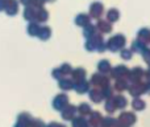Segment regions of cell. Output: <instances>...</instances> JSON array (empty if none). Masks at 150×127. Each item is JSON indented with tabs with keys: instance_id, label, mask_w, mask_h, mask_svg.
<instances>
[{
	"instance_id": "cell-8",
	"label": "cell",
	"mask_w": 150,
	"mask_h": 127,
	"mask_svg": "<svg viewBox=\"0 0 150 127\" xmlns=\"http://www.w3.org/2000/svg\"><path fill=\"white\" fill-rule=\"evenodd\" d=\"M137 36H138L137 40H140L141 42H144L145 45H148L150 42V29H148V28L140 29L138 33H137Z\"/></svg>"
},
{
	"instance_id": "cell-12",
	"label": "cell",
	"mask_w": 150,
	"mask_h": 127,
	"mask_svg": "<svg viewBox=\"0 0 150 127\" xmlns=\"http://www.w3.org/2000/svg\"><path fill=\"white\" fill-rule=\"evenodd\" d=\"M120 17V12L116 9V8H111V9L107 12V19H108L109 23H115L117 21Z\"/></svg>"
},
{
	"instance_id": "cell-28",
	"label": "cell",
	"mask_w": 150,
	"mask_h": 127,
	"mask_svg": "<svg viewBox=\"0 0 150 127\" xmlns=\"http://www.w3.org/2000/svg\"><path fill=\"white\" fill-rule=\"evenodd\" d=\"M142 56H144V58H145V61L150 65V49H146L145 52L142 53Z\"/></svg>"
},
{
	"instance_id": "cell-18",
	"label": "cell",
	"mask_w": 150,
	"mask_h": 127,
	"mask_svg": "<svg viewBox=\"0 0 150 127\" xmlns=\"http://www.w3.org/2000/svg\"><path fill=\"white\" fill-rule=\"evenodd\" d=\"M96 33H98V32H96V27L91 25V24H88V25L84 27V36L87 37V39H90V37H93Z\"/></svg>"
},
{
	"instance_id": "cell-21",
	"label": "cell",
	"mask_w": 150,
	"mask_h": 127,
	"mask_svg": "<svg viewBox=\"0 0 150 127\" xmlns=\"http://www.w3.org/2000/svg\"><path fill=\"white\" fill-rule=\"evenodd\" d=\"M88 88H90V83L86 82V81H82V82H79L76 85V91H79V93H84V91H88Z\"/></svg>"
},
{
	"instance_id": "cell-29",
	"label": "cell",
	"mask_w": 150,
	"mask_h": 127,
	"mask_svg": "<svg viewBox=\"0 0 150 127\" xmlns=\"http://www.w3.org/2000/svg\"><path fill=\"white\" fill-rule=\"evenodd\" d=\"M62 88H67V89H71L73 88V85H71V82H69V81H65V82L62 83Z\"/></svg>"
},
{
	"instance_id": "cell-4",
	"label": "cell",
	"mask_w": 150,
	"mask_h": 127,
	"mask_svg": "<svg viewBox=\"0 0 150 127\" xmlns=\"http://www.w3.org/2000/svg\"><path fill=\"white\" fill-rule=\"evenodd\" d=\"M104 12V5L99 1H93L90 5V16L93 19H99Z\"/></svg>"
},
{
	"instance_id": "cell-31",
	"label": "cell",
	"mask_w": 150,
	"mask_h": 127,
	"mask_svg": "<svg viewBox=\"0 0 150 127\" xmlns=\"http://www.w3.org/2000/svg\"><path fill=\"white\" fill-rule=\"evenodd\" d=\"M146 93H150V82L146 83Z\"/></svg>"
},
{
	"instance_id": "cell-25",
	"label": "cell",
	"mask_w": 150,
	"mask_h": 127,
	"mask_svg": "<svg viewBox=\"0 0 150 127\" xmlns=\"http://www.w3.org/2000/svg\"><path fill=\"white\" fill-rule=\"evenodd\" d=\"M74 127H88V123L83 118H79V119L74 121Z\"/></svg>"
},
{
	"instance_id": "cell-14",
	"label": "cell",
	"mask_w": 150,
	"mask_h": 127,
	"mask_svg": "<svg viewBox=\"0 0 150 127\" xmlns=\"http://www.w3.org/2000/svg\"><path fill=\"white\" fill-rule=\"evenodd\" d=\"M98 69L101 74L109 73V70H111V64H109V61H107V60H101L100 62L98 64Z\"/></svg>"
},
{
	"instance_id": "cell-27",
	"label": "cell",
	"mask_w": 150,
	"mask_h": 127,
	"mask_svg": "<svg viewBox=\"0 0 150 127\" xmlns=\"http://www.w3.org/2000/svg\"><path fill=\"white\" fill-rule=\"evenodd\" d=\"M90 111H91V109H90V106H88L87 103L80 105V113H82V114H88Z\"/></svg>"
},
{
	"instance_id": "cell-10",
	"label": "cell",
	"mask_w": 150,
	"mask_h": 127,
	"mask_svg": "<svg viewBox=\"0 0 150 127\" xmlns=\"http://www.w3.org/2000/svg\"><path fill=\"white\" fill-rule=\"evenodd\" d=\"M90 20H91V16H88L87 13H80V15L76 16L75 23H76L78 25L86 27V25H88V24H90Z\"/></svg>"
},
{
	"instance_id": "cell-1",
	"label": "cell",
	"mask_w": 150,
	"mask_h": 127,
	"mask_svg": "<svg viewBox=\"0 0 150 127\" xmlns=\"http://www.w3.org/2000/svg\"><path fill=\"white\" fill-rule=\"evenodd\" d=\"M125 44H127V39H125L124 34H115V36H112L111 39L107 41V49L112 50V52H117V50L122 49V48L125 47Z\"/></svg>"
},
{
	"instance_id": "cell-6",
	"label": "cell",
	"mask_w": 150,
	"mask_h": 127,
	"mask_svg": "<svg viewBox=\"0 0 150 127\" xmlns=\"http://www.w3.org/2000/svg\"><path fill=\"white\" fill-rule=\"evenodd\" d=\"M127 74H129V70H128V67L125 66V65H119V66H115L113 69H112V73L111 75L113 78H116V80H121V78H124Z\"/></svg>"
},
{
	"instance_id": "cell-17",
	"label": "cell",
	"mask_w": 150,
	"mask_h": 127,
	"mask_svg": "<svg viewBox=\"0 0 150 127\" xmlns=\"http://www.w3.org/2000/svg\"><path fill=\"white\" fill-rule=\"evenodd\" d=\"M101 127H117V121L112 117H108V118H103L101 121Z\"/></svg>"
},
{
	"instance_id": "cell-23",
	"label": "cell",
	"mask_w": 150,
	"mask_h": 127,
	"mask_svg": "<svg viewBox=\"0 0 150 127\" xmlns=\"http://www.w3.org/2000/svg\"><path fill=\"white\" fill-rule=\"evenodd\" d=\"M120 56H121V58H124V60H130L133 56V50L132 49H121Z\"/></svg>"
},
{
	"instance_id": "cell-3",
	"label": "cell",
	"mask_w": 150,
	"mask_h": 127,
	"mask_svg": "<svg viewBox=\"0 0 150 127\" xmlns=\"http://www.w3.org/2000/svg\"><path fill=\"white\" fill-rule=\"evenodd\" d=\"M136 122V115L133 113H122L119 118V123L120 126H125V127H130L133 123Z\"/></svg>"
},
{
	"instance_id": "cell-22",
	"label": "cell",
	"mask_w": 150,
	"mask_h": 127,
	"mask_svg": "<svg viewBox=\"0 0 150 127\" xmlns=\"http://www.w3.org/2000/svg\"><path fill=\"white\" fill-rule=\"evenodd\" d=\"M105 110L109 113V114H112V113L116 110V105H115L113 98H109L108 101H107V103H105Z\"/></svg>"
},
{
	"instance_id": "cell-2",
	"label": "cell",
	"mask_w": 150,
	"mask_h": 127,
	"mask_svg": "<svg viewBox=\"0 0 150 127\" xmlns=\"http://www.w3.org/2000/svg\"><path fill=\"white\" fill-rule=\"evenodd\" d=\"M146 91V83H141L140 81H137V82H132L130 83V88H129V93L130 95L133 97H140L142 93H145Z\"/></svg>"
},
{
	"instance_id": "cell-26",
	"label": "cell",
	"mask_w": 150,
	"mask_h": 127,
	"mask_svg": "<svg viewBox=\"0 0 150 127\" xmlns=\"http://www.w3.org/2000/svg\"><path fill=\"white\" fill-rule=\"evenodd\" d=\"M84 74H86L84 69H78V70H75V75H74V77L75 78H79V80H83V78H84Z\"/></svg>"
},
{
	"instance_id": "cell-20",
	"label": "cell",
	"mask_w": 150,
	"mask_h": 127,
	"mask_svg": "<svg viewBox=\"0 0 150 127\" xmlns=\"http://www.w3.org/2000/svg\"><path fill=\"white\" fill-rule=\"evenodd\" d=\"M132 106H133V109L134 110H144L145 109V102H144L142 99L136 98L134 101L132 102Z\"/></svg>"
},
{
	"instance_id": "cell-19",
	"label": "cell",
	"mask_w": 150,
	"mask_h": 127,
	"mask_svg": "<svg viewBox=\"0 0 150 127\" xmlns=\"http://www.w3.org/2000/svg\"><path fill=\"white\" fill-rule=\"evenodd\" d=\"M128 88V82L125 80H117L116 82H115V89H116L117 91H122V90H125V89Z\"/></svg>"
},
{
	"instance_id": "cell-30",
	"label": "cell",
	"mask_w": 150,
	"mask_h": 127,
	"mask_svg": "<svg viewBox=\"0 0 150 127\" xmlns=\"http://www.w3.org/2000/svg\"><path fill=\"white\" fill-rule=\"evenodd\" d=\"M144 75H145V77L148 78V80H149V82H150V69H149V70H146V72H145V74H144Z\"/></svg>"
},
{
	"instance_id": "cell-15",
	"label": "cell",
	"mask_w": 150,
	"mask_h": 127,
	"mask_svg": "<svg viewBox=\"0 0 150 127\" xmlns=\"http://www.w3.org/2000/svg\"><path fill=\"white\" fill-rule=\"evenodd\" d=\"M132 50H134V52H138L142 55L144 52L146 50V45L144 44V42H141L140 40H134L132 44Z\"/></svg>"
},
{
	"instance_id": "cell-13",
	"label": "cell",
	"mask_w": 150,
	"mask_h": 127,
	"mask_svg": "<svg viewBox=\"0 0 150 127\" xmlns=\"http://www.w3.org/2000/svg\"><path fill=\"white\" fill-rule=\"evenodd\" d=\"M115 105H116V109H125L128 105V101L124 95H117L113 98Z\"/></svg>"
},
{
	"instance_id": "cell-7",
	"label": "cell",
	"mask_w": 150,
	"mask_h": 127,
	"mask_svg": "<svg viewBox=\"0 0 150 127\" xmlns=\"http://www.w3.org/2000/svg\"><path fill=\"white\" fill-rule=\"evenodd\" d=\"M96 28L99 29L100 33H109L112 31V25L108 20H99L96 23Z\"/></svg>"
},
{
	"instance_id": "cell-9",
	"label": "cell",
	"mask_w": 150,
	"mask_h": 127,
	"mask_svg": "<svg viewBox=\"0 0 150 127\" xmlns=\"http://www.w3.org/2000/svg\"><path fill=\"white\" fill-rule=\"evenodd\" d=\"M144 74H145L144 69H141L140 66H137L129 73V78L132 80V82H137V81H140L141 78L144 77Z\"/></svg>"
},
{
	"instance_id": "cell-16",
	"label": "cell",
	"mask_w": 150,
	"mask_h": 127,
	"mask_svg": "<svg viewBox=\"0 0 150 127\" xmlns=\"http://www.w3.org/2000/svg\"><path fill=\"white\" fill-rule=\"evenodd\" d=\"M101 121H103V118H101L100 113L93 111L92 115H91V126L92 127H99V123L101 125Z\"/></svg>"
},
{
	"instance_id": "cell-11",
	"label": "cell",
	"mask_w": 150,
	"mask_h": 127,
	"mask_svg": "<svg viewBox=\"0 0 150 127\" xmlns=\"http://www.w3.org/2000/svg\"><path fill=\"white\" fill-rule=\"evenodd\" d=\"M90 98L92 99L95 103H100L101 101H103V93H101V90H99V89H93V90L90 91Z\"/></svg>"
},
{
	"instance_id": "cell-24",
	"label": "cell",
	"mask_w": 150,
	"mask_h": 127,
	"mask_svg": "<svg viewBox=\"0 0 150 127\" xmlns=\"http://www.w3.org/2000/svg\"><path fill=\"white\" fill-rule=\"evenodd\" d=\"M101 93H103V97L104 98H112V89L109 86L107 88H103L101 89Z\"/></svg>"
},
{
	"instance_id": "cell-5",
	"label": "cell",
	"mask_w": 150,
	"mask_h": 127,
	"mask_svg": "<svg viewBox=\"0 0 150 127\" xmlns=\"http://www.w3.org/2000/svg\"><path fill=\"white\" fill-rule=\"evenodd\" d=\"M91 83L95 86H100V88L103 89V88L109 86V80L104 74H95L91 78Z\"/></svg>"
}]
</instances>
